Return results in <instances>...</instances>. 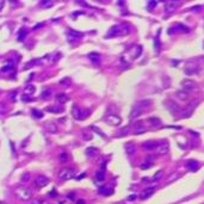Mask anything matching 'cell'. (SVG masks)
Returning a JSON list of instances; mask_svg holds the SVG:
<instances>
[{"label":"cell","mask_w":204,"mask_h":204,"mask_svg":"<svg viewBox=\"0 0 204 204\" xmlns=\"http://www.w3.org/2000/svg\"><path fill=\"white\" fill-rule=\"evenodd\" d=\"M152 165H153V158H148L147 160L143 161V164L141 165V168L142 169H147L149 167H152Z\"/></svg>","instance_id":"cell-27"},{"label":"cell","mask_w":204,"mask_h":204,"mask_svg":"<svg viewBox=\"0 0 204 204\" xmlns=\"http://www.w3.org/2000/svg\"><path fill=\"white\" fill-rule=\"evenodd\" d=\"M30 178H31L30 173L25 172V173L22 175V179H20V181H22V183H26V181H29V180H30Z\"/></svg>","instance_id":"cell-37"},{"label":"cell","mask_w":204,"mask_h":204,"mask_svg":"<svg viewBox=\"0 0 204 204\" xmlns=\"http://www.w3.org/2000/svg\"><path fill=\"white\" fill-rule=\"evenodd\" d=\"M177 28H179V31L181 32H189V28L183 24H177Z\"/></svg>","instance_id":"cell-42"},{"label":"cell","mask_w":204,"mask_h":204,"mask_svg":"<svg viewBox=\"0 0 204 204\" xmlns=\"http://www.w3.org/2000/svg\"><path fill=\"white\" fill-rule=\"evenodd\" d=\"M154 190H155V187H147V189H145L143 191L141 192V199L149 198V197L154 193Z\"/></svg>","instance_id":"cell-14"},{"label":"cell","mask_w":204,"mask_h":204,"mask_svg":"<svg viewBox=\"0 0 204 204\" xmlns=\"http://www.w3.org/2000/svg\"><path fill=\"white\" fill-rule=\"evenodd\" d=\"M74 177H75V171H74L72 167H66L63 169H61L60 173H59V178L63 181L71 180V179L74 178Z\"/></svg>","instance_id":"cell-5"},{"label":"cell","mask_w":204,"mask_h":204,"mask_svg":"<svg viewBox=\"0 0 204 204\" xmlns=\"http://www.w3.org/2000/svg\"><path fill=\"white\" fill-rule=\"evenodd\" d=\"M43 25H44L43 23H39V24H37V25H35V26H33V30H37L38 28H42Z\"/></svg>","instance_id":"cell-48"},{"label":"cell","mask_w":204,"mask_h":204,"mask_svg":"<svg viewBox=\"0 0 204 204\" xmlns=\"http://www.w3.org/2000/svg\"><path fill=\"white\" fill-rule=\"evenodd\" d=\"M178 3H175V1H167L166 3V5H165V11L167 12V13H171V12H173L177 7H178Z\"/></svg>","instance_id":"cell-15"},{"label":"cell","mask_w":204,"mask_h":204,"mask_svg":"<svg viewBox=\"0 0 204 204\" xmlns=\"http://www.w3.org/2000/svg\"><path fill=\"white\" fill-rule=\"evenodd\" d=\"M91 129H92V130H93V131H96V133H97L98 135H100V136H101V137H104V139H105V134H104L103 131H101V130H100V129H99V128H97V127H94V125H92V127H91Z\"/></svg>","instance_id":"cell-38"},{"label":"cell","mask_w":204,"mask_h":204,"mask_svg":"<svg viewBox=\"0 0 204 204\" xmlns=\"http://www.w3.org/2000/svg\"><path fill=\"white\" fill-rule=\"evenodd\" d=\"M32 204H49V203L44 198H37L35 201H32Z\"/></svg>","instance_id":"cell-39"},{"label":"cell","mask_w":204,"mask_h":204,"mask_svg":"<svg viewBox=\"0 0 204 204\" xmlns=\"http://www.w3.org/2000/svg\"><path fill=\"white\" fill-rule=\"evenodd\" d=\"M197 104H198V101H192V103H190L189 105H186L184 110L181 111V117L183 118H187V117L191 116V115L193 113V111H195Z\"/></svg>","instance_id":"cell-6"},{"label":"cell","mask_w":204,"mask_h":204,"mask_svg":"<svg viewBox=\"0 0 204 204\" xmlns=\"http://www.w3.org/2000/svg\"><path fill=\"white\" fill-rule=\"evenodd\" d=\"M16 195L18 196V198H20L22 201H25V202L30 201L31 197H32L31 190L28 189V187H25V186H18L16 189Z\"/></svg>","instance_id":"cell-3"},{"label":"cell","mask_w":204,"mask_h":204,"mask_svg":"<svg viewBox=\"0 0 204 204\" xmlns=\"http://www.w3.org/2000/svg\"><path fill=\"white\" fill-rule=\"evenodd\" d=\"M13 68H15V62H13V61H9V62H6V63L3 66L1 71H3V72H11Z\"/></svg>","instance_id":"cell-24"},{"label":"cell","mask_w":204,"mask_h":204,"mask_svg":"<svg viewBox=\"0 0 204 204\" xmlns=\"http://www.w3.org/2000/svg\"><path fill=\"white\" fill-rule=\"evenodd\" d=\"M129 31H130V29H129L128 24L115 25L109 30L107 37H115V36H118V35H127V33H129Z\"/></svg>","instance_id":"cell-2"},{"label":"cell","mask_w":204,"mask_h":204,"mask_svg":"<svg viewBox=\"0 0 204 204\" xmlns=\"http://www.w3.org/2000/svg\"><path fill=\"white\" fill-rule=\"evenodd\" d=\"M142 147H143L145 149H147V151H153V149H156V147H158V143L154 141H146L142 143Z\"/></svg>","instance_id":"cell-18"},{"label":"cell","mask_w":204,"mask_h":204,"mask_svg":"<svg viewBox=\"0 0 204 204\" xmlns=\"http://www.w3.org/2000/svg\"><path fill=\"white\" fill-rule=\"evenodd\" d=\"M45 130L50 133V134H56L59 131V128L55 123H53V122H48V123H45Z\"/></svg>","instance_id":"cell-13"},{"label":"cell","mask_w":204,"mask_h":204,"mask_svg":"<svg viewBox=\"0 0 204 204\" xmlns=\"http://www.w3.org/2000/svg\"><path fill=\"white\" fill-rule=\"evenodd\" d=\"M4 5H5V3L4 1H0V11L3 10V7H4Z\"/></svg>","instance_id":"cell-49"},{"label":"cell","mask_w":204,"mask_h":204,"mask_svg":"<svg viewBox=\"0 0 204 204\" xmlns=\"http://www.w3.org/2000/svg\"><path fill=\"white\" fill-rule=\"evenodd\" d=\"M0 204H4V203H3V202H1V201H0Z\"/></svg>","instance_id":"cell-51"},{"label":"cell","mask_w":204,"mask_h":204,"mask_svg":"<svg viewBox=\"0 0 204 204\" xmlns=\"http://www.w3.org/2000/svg\"><path fill=\"white\" fill-rule=\"evenodd\" d=\"M152 104V101L151 100H148V99H145V100H140L137 101L134 107L131 109V112H130V118H136V117H139L141 116V113L143 112L145 110H147V109L151 106Z\"/></svg>","instance_id":"cell-1"},{"label":"cell","mask_w":204,"mask_h":204,"mask_svg":"<svg viewBox=\"0 0 204 204\" xmlns=\"http://www.w3.org/2000/svg\"><path fill=\"white\" fill-rule=\"evenodd\" d=\"M175 96H177V98L183 100V101H185V100L189 99V93L185 92V91H177L175 92Z\"/></svg>","instance_id":"cell-22"},{"label":"cell","mask_w":204,"mask_h":204,"mask_svg":"<svg viewBox=\"0 0 204 204\" xmlns=\"http://www.w3.org/2000/svg\"><path fill=\"white\" fill-rule=\"evenodd\" d=\"M112 190L109 187V186H101L100 189H99V193L100 195H104V196H107V195H111L112 192Z\"/></svg>","instance_id":"cell-28"},{"label":"cell","mask_w":204,"mask_h":204,"mask_svg":"<svg viewBox=\"0 0 204 204\" xmlns=\"http://www.w3.org/2000/svg\"><path fill=\"white\" fill-rule=\"evenodd\" d=\"M162 174H164V172H162L161 171V169H160V171H158V172H156L154 175H153V181H159L160 179H161V177H162Z\"/></svg>","instance_id":"cell-35"},{"label":"cell","mask_w":204,"mask_h":204,"mask_svg":"<svg viewBox=\"0 0 204 204\" xmlns=\"http://www.w3.org/2000/svg\"><path fill=\"white\" fill-rule=\"evenodd\" d=\"M96 179L99 181V183H103L104 179H105V164L103 165V167H101L99 171H97L96 173Z\"/></svg>","instance_id":"cell-16"},{"label":"cell","mask_w":204,"mask_h":204,"mask_svg":"<svg viewBox=\"0 0 204 204\" xmlns=\"http://www.w3.org/2000/svg\"><path fill=\"white\" fill-rule=\"evenodd\" d=\"M39 63H41V60H37V59L31 60L30 62H28V63L25 65V69H29V68H32V67H35V66L39 65Z\"/></svg>","instance_id":"cell-30"},{"label":"cell","mask_w":204,"mask_h":204,"mask_svg":"<svg viewBox=\"0 0 204 204\" xmlns=\"http://www.w3.org/2000/svg\"><path fill=\"white\" fill-rule=\"evenodd\" d=\"M26 35H28V31H26L25 28H22L19 31H18V35H17V39H18V42H23V41L25 39Z\"/></svg>","instance_id":"cell-21"},{"label":"cell","mask_w":204,"mask_h":204,"mask_svg":"<svg viewBox=\"0 0 204 204\" xmlns=\"http://www.w3.org/2000/svg\"><path fill=\"white\" fill-rule=\"evenodd\" d=\"M130 130H131V127L130 125H128V127H124V128H122L121 130H119V135L121 136H124V135H127V134H129L130 133Z\"/></svg>","instance_id":"cell-34"},{"label":"cell","mask_w":204,"mask_h":204,"mask_svg":"<svg viewBox=\"0 0 204 204\" xmlns=\"http://www.w3.org/2000/svg\"><path fill=\"white\" fill-rule=\"evenodd\" d=\"M36 91V87L33 86V85H28V86H25L24 88V93L25 94H28V96H31V94H33Z\"/></svg>","instance_id":"cell-26"},{"label":"cell","mask_w":204,"mask_h":204,"mask_svg":"<svg viewBox=\"0 0 204 204\" xmlns=\"http://www.w3.org/2000/svg\"><path fill=\"white\" fill-rule=\"evenodd\" d=\"M166 106H167L168 110H171L172 113H175V111H178V110H179L178 105H177V104L174 103V101H171V100L167 101V103H166Z\"/></svg>","instance_id":"cell-23"},{"label":"cell","mask_w":204,"mask_h":204,"mask_svg":"<svg viewBox=\"0 0 204 204\" xmlns=\"http://www.w3.org/2000/svg\"><path fill=\"white\" fill-rule=\"evenodd\" d=\"M160 38H159V36L158 37H155L154 38V47H155V51L156 53H159V50H160Z\"/></svg>","instance_id":"cell-36"},{"label":"cell","mask_w":204,"mask_h":204,"mask_svg":"<svg viewBox=\"0 0 204 204\" xmlns=\"http://www.w3.org/2000/svg\"><path fill=\"white\" fill-rule=\"evenodd\" d=\"M18 94V92L17 91H13V92H11V93H9V97H10V99L12 100V101H15L16 100V96Z\"/></svg>","instance_id":"cell-44"},{"label":"cell","mask_w":204,"mask_h":204,"mask_svg":"<svg viewBox=\"0 0 204 204\" xmlns=\"http://www.w3.org/2000/svg\"><path fill=\"white\" fill-rule=\"evenodd\" d=\"M71 83H72V81H71V79L69 78H65V79H62V80H61L60 81V84L61 85H63V86H71Z\"/></svg>","instance_id":"cell-40"},{"label":"cell","mask_w":204,"mask_h":204,"mask_svg":"<svg viewBox=\"0 0 204 204\" xmlns=\"http://www.w3.org/2000/svg\"><path fill=\"white\" fill-rule=\"evenodd\" d=\"M88 59H90L92 62L98 63L99 61H100V55H99L98 53H91V54H88Z\"/></svg>","instance_id":"cell-25"},{"label":"cell","mask_w":204,"mask_h":204,"mask_svg":"<svg viewBox=\"0 0 204 204\" xmlns=\"http://www.w3.org/2000/svg\"><path fill=\"white\" fill-rule=\"evenodd\" d=\"M54 5L53 1H49V0H42V1L39 3V6L41 7H44V9H48V7H51Z\"/></svg>","instance_id":"cell-33"},{"label":"cell","mask_w":204,"mask_h":204,"mask_svg":"<svg viewBox=\"0 0 204 204\" xmlns=\"http://www.w3.org/2000/svg\"><path fill=\"white\" fill-rule=\"evenodd\" d=\"M86 153H87V155L92 156V155H94V154L97 153V149L96 148H87L86 149Z\"/></svg>","instance_id":"cell-43"},{"label":"cell","mask_w":204,"mask_h":204,"mask_svg":"<svg viewBox=\"0 0 204 204\" xmlns=\"http://www.w3.org/2000/svg\"><path fill=\"white\" fill-rule=\"evenodd\" d=\"M124 148H125V152L128 155H134L136 153V146L134 142H128V143H125Z\"/></svg>","instance_id":"cell-12"},{"label":"cell","mask_w":204,"mask_h":204,"mask_svg":"<svg viewBox=\"0 0 204 204\" xmlns=\"http://www.w3.org/2000/svg\"><path fill=\"white\" fill-rule=\"evenodd\" d=\"M83 137L86 140V141H90L92 139V135L88 134V133H83Z\"/></svg>","instance_id":"cell-45"},{"label":"cell","mask_w":204,"mask_h":204,"mask_svg":"<svg viewBox=\"0 0 204 204\" xmlns=\"http://www.w3.org/2000/svg\"><path fill=\"white\" fill-rule=\"evenodd\" d=\"M56 101L57 103H60V104H65V103H67L68 100H69V98H68V96L66 93H59V94H56Z\"/></svg>","instance_id":"cell-19"},{"label":"cell","mask_w":204,"mask_h":204,"mask_svg":"<svg viewBox=\"0 0 204 204\" xmlns=\"http://www.w3.org/2000/svg\"><path fill=\"white\" fill-rule=\"evenodd\" d=\"M168 149H169L168 142H162V143H159L158 147H156V153L159 155H165V154H167Z\"/></svg>","instance_id":"cell-10"},{"label":"cell","mask_w":204,"mask_h":204,"mask_svg":"<svg viewBox=\"0 0 204 204\" xmlns=\"http://www.w3.org/2000/svg\"><path fill=\"white\" fill-rule=\"evenodd\" d=\"M48 184H49V179L47 178L45 175H43V174H39V175H37L36 178H35V185L37 187H44Z\"/></svg>","instance_id":"cell-9"},{"label":"cell","mask_w":204,"mask_h":204,"mask_svg":"<svg viewBox=\"0 0 204 204\" xmlns=\"http://www.w3.org/2000/svg\"><path fill=\"white\" fill-rule=\"evenodd\" d=\"M68 36H69V39H79L84 36V33L71 29V30H68Z\"/></svg>","instance_id":"cell-17"},{"label":"cell","mask_w":204,"mask_h":204,"mask_svg":"<svg viewBox=\"0 0 204 204\" xmlns=\"http://www.w3.org/2000/svg\"><path fill=\"white\" fill-rule=\"evenodd\" d=\"M72 115H73V117L75 119L83 121L88 116V115H90V111L88 110H83V109H80L78 105H74L73 109H72Z\"/></svg>","instance_id":"cell-4"},{"label":"cell","mask_w":204,"mask_h":204,"mask_svg":"<svg viewBox=\"0 0 204 204\" xmlns=\"http://www.w3.org/2000/svg\"><path fill=\"white\" fill-rule=\"evenodd\" d=\"M181 86H183V88H184L185 92H191V91H195L196 83L191 79H184L181 81Z\"/></svg>","instance_id":"cell-7"},{"label":"cell","mask_w":204,"mask_h":204,"mask_svg":"<svg viewBox=\"0 0 204 204\" xmlns=\"http://www.w3.org/2000/svg\"><path fill=\"white\" fill-rule=\"evenodd\" d=\"M136 198H137V196H136V195H130V196H128V201H130V202L135 201Z\"/></svg>","instance_id":"cell-47"},{"label":"cell","mask_w":204,"mask_h":204,"mask_svg":"<svg viewBox=\"0 0 204 204\" xmlns=\"http://www.w3.org/2000/svg\"><path fill=\"white\" fill-rule=\"evenodd\" d=\"M51 96V90L50 88H47V90H44L42 93H41V98L42 99H49Z\"/></svg>","instance_id":"cell-31"},{"label":"cell","mask_w":204,"mask_h":204,"mask_svg":"<svg viewBox=\"0 0 204 204\" xmlns=\"http://www.w3.org/2000/svg\"><path fill=\"white\" fill-rule=\"evenodd\" d=\"M148 122H149V124H151V127H152V128L159 127V125L161 124V122H160V119H159V118H151V119H148Z\"/></svg>","instance_id":"cell-32"},{"label":"cell","mask_w":204,"mask_h":204,"mask_svg":"<svg viewBox=\"0 0 204 204\" xmlns=\"http://www.w3.org/2000/svg\"><path fill=\"white\" fill-rule=\"evenodd\" d=\"M105 121L111 125H119L122 123V118L119 116H117V115H113V113L107 115V116L105 117Z\"/></svg>","instance_id":"cell-8"},{"label":"cell","mask_w":204,"mask_h":204,"mask_svg":"<svg viewBox=\"0 0 204 204\" xmlns=\"http://www.w3.org/2000/svg\"><path fill=\"white\" fill-rule=\"evenodd\" d=\"M186 166H187V168L190 169V171H193V172L197 171V169H198V167H199L198 162L195 161V160H189L187 164H186Z\"/></svg>","instance_id":"cell-20"},{"label":"cell","mask_w":204,"mask_h":204,"mask_svg":"<svg viewBox=\"0 0 204 204\" xmlns=\"http://www.w3.org/2000/svg\"><path fill=\"white\" fill-rule=\"evenodd\" d=\"M31 113H32V116L35 117V118H37V119H41V118H43V112L42 111H39V110H37V109H32L31 110Z\"/></svg>","instance_id":"cell-29"},{"label":"cell","mask_w":204,"mask_h":204,"mask_svg":"<svg viewBox=\"0 0 204 204\" xmlns=\"http://www.w3.org/2000/svg\"><path fill=\"white\" fill-rule=\"evenodd\" d=\"M67 160H68V154L66 152H62L60 154V161L61 162H66Z\"/></svg>","instance_id":"cell-41"},{"label":"cell","mask_w":204,"mask_h":204,"mask_svg":"<svg viewBox=\"0 0 204 204\" xmlns=\"http://www.w3.org/2000/svg\"><path fill=\"white\" fill-rule=\"evenodd\" d=\"M55 195H57L56 192H50V196H55Z\"/></svg>","instance_id":"cell-50"},{"label":"cell","mask_w":204,"mask_h":204,"mask_svg":"<svg viewBox=\"0 0 204 204\" xmlns=\"http://www.w3.org/2000/svg\"><path fill=\"white\" fill-rule=\"evenodd\" d=\"M47 112H51V113H61L63 112V107L60 105H49L45 107Z\"/></svg>","instance_id":"cell-11"},{"label":"cell","mask_w":204,"mask_h":204,"mask_svg":"<svg viewBox=\"0 0 204 204\" xmlns=\"http://www.w3.org/2000/svg\"><path fill=\"white\" fill-rule=\"evenodd\" d=\"M156 6V1H149L148 3V10H153Z\"/></svg>","instance_id":"cell-46"}]
</instances>
